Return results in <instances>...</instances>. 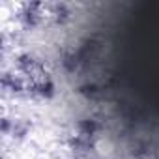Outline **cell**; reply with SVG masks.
Listing matches in <instances>:
<instances>
[{"instance_id":"cell-9","label":"cell","mask_w":159,"mask_h":159,"mask_svg":"<svg viewBox=\"0 0 159 159\" xmlns=\"http://www.w3.org/2000/svg\"><path fill=\"white\" fill-rule=\"evenodd\" d=\"M79 94L84 96V98L94 99V98H98V96L101 94V86H99V84H96V83H84V84L79 86Z\"/></svg>"},{"instance_id":"cell-4","label":"cell","mask_w":159,"mask_h":159,"mask_svg":"<svg viewBox=\"0 0 159 159\" xmlns=\"http://www.w3.org/2000/svg\"><path fill=\"white\" fill-rule=\"evenodd\" d=\"M96 142H98L96 137H88V135H81V133L71 135L69 140H67L69 148H71L77 155H90V153L96 150Z\"/></svg>"},{"instance_id":"cell-2","label":"cell","mask_w":159,"mask_h":159,"mask_svg":"<svg viewBox=\"0 0 159 159\" xmlns=\"http://www.w3.org/2000/svg\"><path fill=\"white\" fill-rule=\"evenodd\" d=\"M15 62H17L19 71L25 73V75H30V79H36V77L43 75V64L32 52H21V54H17Z\"/></svg>"},{"instance_id":"cell-8","label":"cell","mask_w":159,"mask_h":159,"mask_svg":"<svg viewBox=\"0 0 159 159\" xmlns=\"http://www.w3.org/2000/svg\"><path fill=\"white\" fill-rule=\"evenodd\" d=\"M28 129H30V124L26 120H13V125H11V137L15 139H23L28 135Z\"/></svg>"},{"instance_id":"cell-6","label":"cell","mask_w":159,"mask_h":159,"mask_svg":"<svg viewBox=\"0 0 159 159\" xmlns=\"http://www.w3.org/2000/svg\"><path fill=\"white\" fill-rule=\"evenodd\" d=\"M2 88L11 92V94H21L26 90V83L23 77H19L15 73H4L2 75Z\"/></svg>"},{"instance_id":"cell-7","label":"cell","mask_w":159,"mask_h":159,"mask_svg":"<svg viewBox=\"0 0 159 159\" xmlns=\"http://www.w3.org/2000/svg\"><path fill=\"white\" fill-rule=\"evenodd\" d=\"M51 15H52L54 23L66 25V23L71 19V8H69L66 2H54V4L51 6Z\"/></svg>"},{"instance_id":"cell-5","label":"cell","mask_w":159,"mask_h":159,"mask_svg":"<svg viewBox=\"0 0 159 159\" xmlns=\"http://www.w3.org/2000/svg\"><path fill=\"white\" fill-rule=\"evenodd\" d=\"M101 129H103V124L96 116H84V118H79V122H77V133H81V135L98 139V133Z\"/></svg>"},{"instance_id":"cell-1","label":"cell","mask_w":159,"mask_h":159,"mask_svg":"<svg viewBox=\"0 0 159 159\" xmlns=\"http://www.w3.org/2000/svg\"><path fill=\"white\" fill-rule=\"evenodd\" d=\"M28 92L39 99H52L56 96V84L51 77H47V73L36 77V79H30V84H28Z\"/></svg>"},{"instance_id":"cell-3","label":"cell","mask_w":159,"mask_h":159,"mask_svg":"<svg viewBox=\"0 0 159 159\" xmlns=\"http://www.w3.org/2000/svg\"><path fill=\"white\" fill-rule=\"evenodd\" d=\"M41 17H43V2H38V0H34V2H26L23 4L21 8V23L26 26V28H34L41 23Z\"/></svg>"}]
</instances>
